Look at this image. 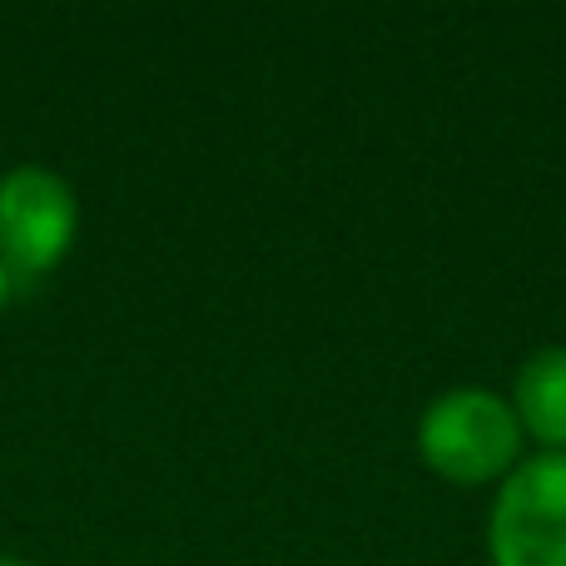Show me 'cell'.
<instances>
[{
    "mask_svg": "<svg viewBox=\"0 0 566 566\" xmlns=\"http://www.w3.org/2000/svg\"><path fill=\"white\" fill-rule=\"evenodd\" d=\"M522 422L507 398L488 388H452L428 402L418 422V452L438 478L482 488L517 468Z\"/></svg>",
    "mask_w": 566,
    "mask_h": 566,
    "instance_id": "cell-1",
    "label": "cell"
},
{
    "mask_svg": "<svg viewBox=\"0 0 566 566\" xmlns=\"http://www.w3.org/2000/svg\"><path fill=\"white\" fill-rule=\"evenodd\" d=\"M80 234V199L55 169L15 165L0 175V269L10 283L60 269Z\"/></svg>",
    "mask_w": 566,
    "mask_h": 566,
    "instance_id": "cell-2",
    "label": "cell"
},
{
    "mask_svg": "<svg viewBox=\"0 0 566 566\" xmlns=\"http://www.w3.org/2000/svg\"><path fill=\"white\" fill-rule=\"evenodd\" d=\"M6 298H10V274L0 269V308H6Z\"/></svg>",
    "mask_w": 566,
    "mask_h": 566,
    "instance_id": "cell-5",
    "label": "cell"
},
{
    "mask_svg": "<svg viewBox=\"0 0 566 566\" xmlns=\"http://www.w3.org/2000/svg\"><path fill=\"white\" fill-rule=\"evenodd\" d=\"M0 566H35V562H20V557H0Z\"/></svg>",
    "mask_w": 566,
    "mask_h": 566,
    "instance_id": "cell-6",
    "label": "cell"
},
{
    "mask_svg": "<svg viewBox=\"0 0 566 566\" xmlns=\"http://www.w3.org/2000/svg\"><path fill=\"white\" fill-rule=\"evenodd\" d=\"M488 552L492 566H566V452H537L502 478Z\"/></svg>",
    "mask_w": 566,
    "mask_h": 566,
    "instance_id": "cell-3",
    "label": "cell"
},
{
    "mask_svg": "<svg viewBox=\"0 0 566 566\" xmlns=\"http://www.w3.org/2000/svg\"><path fill=\"white\" fill-rule=\"evenodd\" d=\"M507 402L522 422V438L532 432L542 452H566V343L537 348L522 363Z\"/></svg>",
    "mask_w": 566,
    "mask_h": 566,
    "instance_id": "cell-4",
    "label": "cell"
}]
</instances>
